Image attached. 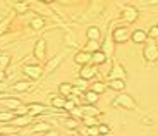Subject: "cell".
<instances>
[{
  "instance_id": "cell-1",
  "label": "cell",
  "mask_w": 158,
  "mask_h": 136,
  "mask_svg": "<svg viewBox=\"0 0 158 136\" xmlns=\"http://www.w3.org/2000/svg\"><path fill=\"white\" fill-rule=\"evenodd\" d=\"M118 105H122V107H126V108H129V110H136V102L132 100V96H129V95H120V96H117L114 100V107H118Z\"/></svg>"
},
{
  "instance_id": "cell-2",
  "label": "cell",
  "mask_w": 158,
  "mask_h": 136,
  "mask_svg": "<svg viewBox=\"0 0 158 136\" xmlns=\"http://www.w3.org/2000/svg\"><path fill=\"white\" fill-rule=\"evenodd\" d=\"M144 59L150 60V62H155L158 59V45L155 43H148L144 47Z\"/></svg>"
},
{
  "instance_id": "cell-3",
  "label": "cell",
  "mask_w": 158,
  "mask_h": 136,
  "mask_svg": "<svg viewBox=\"0 0 158 136\" xmlns=\"http://www.w3.org/2000/svg\"><path fill=\"white\" fill-rule=\"evenodd\" d=\"M124 19H126V23H134L136 19H138V9L134 7V5H126L124 7Z\"/></svg>"
},
{
  "instance_id": "cell-4",
  "label": "cell",
  "mask_w": 158,
  "mask_h": 136,
  "mask_svg": "<svg viewBox=\"0 0 158 136\" xmlns=\"http://www.w3.org/2000/svg\"><path fill=\"white\" fill-rule=\"evenodd\" d=\"M112 38H114V41H117V43H124V41L129 38L127 28H117V29H114V33H112Z\"/></svg>"
},
{
  "instance_id": "cell-5",
  "label": "cell",
  "mask_w": 158,
  "mask_h": 136,
  "mask_svg": "<svg viewBox=\"0 0 158 136\" xmlns=\"http://www.w3.org/2000/svg\"><path fill=\"white\" fill-rule=\"evenodd\" d=\"M41 67H40V66H26V67H24V74H26V76H29L31 78V79H38L40 76H41Z\"/></svg>"
},
{
  "instance_id": "cell-6",
  "label": "cell",
  "mask_w": 158,
  "mask_h": 136,
  "mask_svg": "<svg viewBox=\"0 0 158 136\" xmlns=\"http://www.w3.org/2000/svg\"><path fill=\"white\" fill-rule=\"evenodd\" d=\"M146 38H148V33L143 31V29H136V31L131 35V40L134 41V43H144Z\"/></svg>"
},
{
  "instance_id": "cell-7",
  "label": "cell",
  "mask_w": 158,
  "mask_h": 136,
  "mask_svg": "<svg viewBox=\"0 0 158 136\" xmlns=\"http://www.w3.org/2000/svg\"><path fill=\"white\" fill-rule=\"evenodd\" d=\"M45 52H47V43H45V40H38L36 41V47H35V55L38 59H43Z\"/></svg>"
},
{
  "instance_id": "cell-8",
  "label": "cell",
  "mask_w": 158,
  "mask_h": 136,
  "mask_svg": "<svg viewBox=\"0 0 158 136\" xmlns=\"http://www.w3.org/2000/svg\"><path fill=\"white\" fill-rule=\"evenodd\" d=\"M74 60L77 62V64H81V66H84V64H88L91 60V53L89 52H79V53H76V57H74Z\"/></svg>"
},
{
  "instance_id": "cell-9",
  "label": "cell",
  "mask_w": 158,
  "mask_h": 136,
  "mask_svg": "<svg viewBox=\"0 0 158 136\" xmlns=\"http://www.w3.org/2000/svg\"><path fill=\"white\" fill-rule=\"evenodd\" d=\"M126 76H127L126 71H124L118 64H115V69L110 72V79H126Z\"/></svg>"
},
{
  "instance_id": "cell-10",
  "label": "cell",
  "mask_w": 158,
  "mask_h": 136,
  "mask_svg": "<svg viewBox=\"0 0 158 136\" xmlns=\"http://www.w3.org/2000/svg\"><path fill=\"white\" fill-rule=\"evenodd\" d=\"M91 60H93L95 64H103V62L107 60V53L102 52V50H96V52L91 53Z\"/></svg>"
},
{
  "instance_id": "cell-11",
  "label": "cell",
  "mask_w": 158,
  "mask_h": 136,
  "mask_svg": "<svg viewBox=\"0 0 158 136\" xmlns=\"http://www.w3.org/2000/svg\"><path fill=\"white\" fill-rule=\"evenodd\" d=\"M86 35H88V38H89V40L98 41L100 36H102V31H100V28H96V26H91V28H88Z\"/></svg>"
},
{
  "instance_id": "cell-12",
  "label": "cell",
  "mask_w": 158,
  "mask_h": 136,
  "mask_svg": "<svg viewBox=\"0 0 158 136\" xmlns=\"http://www.w3.org/2000/svg\"><path fill=\"white\" fill-rule=\"evenodd\" d=\"M98 93L96 91H93V90H89V91H86L84 93V102H86V104H89V105H93V104H96V102H98Z\"/></svg>"
},
{
  "instance_id": "cell-13",
  "label": "cell",
  "mask_w": 158,
  "mask_h": 136,
  "mask_svg": "<svg viewBox=\"0 0 158 136\" xmlns=\"http://www.w3.org/2000/svg\"><path fill=\"white\" fill-rule=\"evenodd\" d=\"M95 67H91V66H84L83 67V71H81V78H83V79H91V78L95 76Z\"/></svg>"
},
{
  "instance_id": "cell-14",
  "label": "cell",
  "mask_w": 158,
  "mask_h": 136,
  "mask_svg": "<svg viewBox=\"0 0 158 136\" xmlns=\"http://www.w3.org/2000/svg\"><path fill=\"white\" fill-rule=\"evenodd\" d=\"M72 90H74V86H72L71 83H62V84L59 86V91H60V95H62V96L71 95V93H72Z\"/></svg>"
},
{
  "instance_id": "cell-15",
  "label": "cell",
  "mask_w": 158,
  "mask_h": 136,
  "mask_svg": "<svg viewBox=\"0 0 158 136\" xmlns=\"http://www.w3.org/2000/svg\"><path fill=\"white\" fill-rule=\"evenodd\" d=\"M28 110H29V116H36V114H41V112H43L45 107H43L41 104H29Z\"/></svg>"
},
{
  "instance_id": "cell-16",
  "label": "cell",
  "mask_w": 158,
  "mask_h": 136,
  "mask_svg": "<svg viewBox=\"0 0 158 136\" xmlns=\"http://www.w3.org/2000/svg\"><path fill=\"white\" fill-rule=\"evenodd\" d=\"M110 86H112V90L122 91V90L126 88V81L124 79H110Z\"/></svg>"
},
{
  "instance_id": "cell-17",
  "label": "cell",
  "mask_w": 158,
  "mask_h": 136,
  "mask_svg": "<svg viewBox=\"0 0 158 136\" xmlns=\"http://www.w3.org/2000/svg\"><path fill=\"white\" fill-rule=\"evenodd\" d=\"M28 88H29L28 81H17V83L14 84V90H16V91H26Z\"/></svg>"
},
{
  "instance_id": "cell-18",
  "label": "cell",
  "mask_w": 158,
  "mask_h": 136,
  "mask_svg": "<svg viewBox=\"0 0 158 136\" xmlns=\"http://www.w3.org/2000/svg\"><path fill=\"white\" fill-rule=\"evenodd\" d=\"M43 24H45V21L41 19V17H35V19L31 21V28L40 29V28H43Z\"/></svg>"
},
{
  "instance_id": "cell-19",
  "label": "cell",
  "mask_w": 158,
  "mask_h": 136,
  "mask_svg": "<svg viewBox=\"0 0 158 136\" xmlns=\"http://www.w3.org/2000/svg\"><path fill=\"white\" fill-rule=\"evenodd\" d=\"M60 60H62V57H55V59H52L50 64L47 66V72H52V71H53V67H55V66H59Z\"/></svg>"
},
{
  "instance_id": "cell-20",
  "label": "cell",
  "mask_w": 158,
  "mask_h": 136,
  "mask_svg": "<svg viewBox=\"0 0 158 136\" xmlns=\"http://www.w3.org/2000/svg\"><path fill=\"white\" fill-rule=\"evenodd\" d=\"M0 104H2V105H7L9 108H16L17 105H19V100H14V98L10 100V98H9V100H2Z\"/></svg>"
},
{
  "instance_id": "cell-21",
  "label": "cell",
  "mask_w": 158,
  "mask_h": 136,
  "mask_svg": "<svg viewBox=\"0 0 158 136\" xmlns=\"http://www.w3.org/2000/svg\"><path fill=\"white\" fill-rule=\"evenodd\" d=\"M105 90H107V86H105L103 83H95V84H93V91H96L98 95H100V93H103Z\"/></svg>"
},
{
  "instance_id": "cell-22",
  "label": "cell",
  "mask_w": 158,
  "mask_h": 136,
  "mask_svg": "<svg viewBox=\"0 0 158 136\" xmlns=\"http://www.w3.org/2000/svg\"><path fill=\"white\" fill-rule=\"evenodd\" d=\"M52 105H53V107H62L64 108L65 100H64V98H60V96H57V98H53V100H52Z\"/></svg>"
},
{
  "instance_id": "cell-23",
  "label": "cell",
  "mask_w": 158,
  "mask_h": 136,
  "mask_svg": "<svg viewBox=\"0 0 158 136\" xmlns=\"http://www.w3.org/2000/svg\"><path fill=\"white\" fill-rule=\"evenodd\" d=\"M10 62V59H9V55H4V57H0V69H5L7 67V64Z\"/></svg>"
},
{
  "instance_id": "cell-24",
  "label": "cell",
  "mask_w": 158,
  "mask_h": 136,
  "mask_svg": "<svg viewBox=\"0 0 158 136\" xmlns=\"http://www.w3.org/2000/svg\"><path fill=\"white\" fill-rule=\"evenodd\" d=\"M108 133H110V128H108V126H105V124L98 126V134H108Z\"/></svg>"
},
{
  "instance_id": "cell-25",
  "label": "cell",
  "mask_w": 158,
  "mask_h": 136,
  "mask_svg": "<svg viewBox=\"0 0 158 136\" xmlns=\"http://www.w3.org/2000/svg\"><path fill=\"white\" fill-rule=\"evenodd\" d=\"M29 122V117L26 116V117H19V119H16V124H19V126H23V124H28Z\"/></svg>"
},
{
  "instance_id": "cell-26",
  "label": "cell",
  "mask_w": 158,
  "mask_h": 136,
  "mask_svg": "<svg viewBox=\"0 0 158 136\" xmlns=\"http://www.w3.org/2000/svg\"><path fill=\"white\" fill-rule=\"evenodd\" d=\"M86 114H89V116H98V110H95L93 107H88L86 108Z\"/></svg>"
},
{
  "instance_id": "cell-27",
  "label": "cell",
  "mask_w": 158,
  "mask_h": 136,
  "mask_svg": "<svg viewBox=\"0 0 158 136\" xmlns=\"http://www.w3.org/2000/svg\"><path fill=\"white\" fill-rule=\"evenodd\" d=\"M12 114H0V121H9V119H12Z\"/></svg>"
},
{
  "instance_id": "cell-28",
  "label": "cell",
  "mask_w": 158,
  "mask_h": 136,
  "mask_svg": "<svg viewBox=\"0 0 158 136\" xmlns=\"http://www.w3.org/2000/svg\"><path fill=\"white\" fill-rule=\"evenodd\" d=\"M64 108H65V110H69V108H71V110H72V108H74V102H65V105H64Z\"/></svg>"
},
{
  "instance_id": "cell-29",
  "label": "cell",
  "mask_w": 158,
  "mask_h": 136,
  "mask_svg": "<svg viewBox=\"0 0 158 136\" xmlns=\"http://www.w3.org/2000/svg\"><path fill=\"white\" fill-rule=\"evenodd\" d=\"M150 35L151 36H158V26H153V28L150 29Z\"/></svg>"
},
{
  "instance_id": "cell-30",
  "label": "cell",
  "mask_w": 158,
  "mask_h": 136,
  "mask_svg": "<svg viewBox=\"0 0 158 136\" xmlns=\"http://www.w3.org/2000/svg\"><path fill=\"white\" fill-rule=\"evenodd\" d=\"M108 41H110V40H107V43H105V47H103V48H105V52H107V53H110L112 52V45L108 43Z\"/></svg>"
},
{
  "instance_id": "cell-31",
  "label": "cell",
  "mask_w": 158,
  "mask_h": 136,
  "mask_svg": "<svg viewBox=\"0 0 158 136\" xmlns=\"http://www.w3.org/2000/svg\"><path fill=\"white\" fill-rule=\"evenodd\" d=\"M76 84H77V86H84V84H86V79L79 78V79H76Z\"/></svg>"
},
{
  "instance_id": "cell-32",
  "label": "cell",
  "mask_w": 158,
  "mask_h": 136,
  "mask_svg": "<svg viewBox=\"0 0 158 136\" xmlns=\"http://www.w3.org/2000/svg\"><path fill=\"white\" fill-rule=\"evenodd\" d=\"M16 9H17L19 12H24V11H26V5H24V4H17Z\"/></svg>"
},
{
  "instance_id": "cell-33",
  "label": "cell",
  "mask_w": 158,
  "mask_h": 136,
  "mask_svg": "<svg viewBox=\"0 0 158 136\" xmlns=\"http://www.w3.org/2000/svg\"><path fill=\"white\" fill-rule=\"evenodd\" d=\"M2 131L4 133H12V131H16V128H4Z\"/></svg>"
},
{
  "instance_id": "cell-34",
  "label": "cell",
  "mask_w": 158,
  "mask_h": 136,
  "mask_svg": "<svg viewBox=\"0 0 158 136\" xmlns=\"http://www.w3.org/2000/svg\"><path fill=\"white\" fill-rule=\"evenodd\" d=\"M5 79V72H4V69H0V81H4Z\"/></svg>"
},
{
  "instance_id": "cell-35",
  "label": "cell",
  "mask_w": 158,
  "mask_h": 136,
  "mask_svg": "<svg viewBox=\"0 0 158 136\" xmlns=\"http://www.w3.org/2000/svg\"><path fill=\"white\" fill-rule=\"evenodd\" d=\"M67 126H69V128H74V126H76V121H69Z\"/></svg>"
},
{
  "instance_id": "cell-36",
  "label": "cell",
  "mask_w": 158,
  "mask_h": 136,
  "mask_svg": "<svg viewBox=\"0 0 158 136\" xmlns=\"http://www.w3.org/2000/svg\"><path fill=\"white\" fill-rule=\"evenodd\" d=\"M91 134H98V128H91Z\"/></svg>"
},
{
  "instance_id": "cell-37",
  "label": "cell",
  "mask_w": 158,
  "mask_h": 136,
  "mask_svg": "<svg viewBox=\"0 0 158 136\" xmlns=\"http://www.w3.org/2000/svg\"><path fill=\"white\" fill-rule=\"evenodd\" d=\"M45 2H52V0H45Z\"/></svg>"
},
{
  "instance_id": "cell-38",
  "label": "cell",
  "mask_w": 158,
  "mask_h": 136,
  "mask_svg": "<svg viewBox=\"0 0 158 136\" xmlns=\"http://www.w3.org/2000/svg\"><path fill=\"white\" fill-rule=\"evenodd\" d=\"M156 26H158V24H156Z\"/></svg>"
}]
</instances>
